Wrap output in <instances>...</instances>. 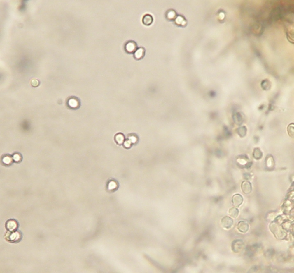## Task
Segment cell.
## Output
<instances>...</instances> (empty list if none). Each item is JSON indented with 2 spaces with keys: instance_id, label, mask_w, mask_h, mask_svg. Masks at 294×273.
<instances>
[{
  "instance_id": "1",
  "label": "cell",
  "mask_w": 294,
  "mask_h": 273,
  "mask_svg": "<svg viewBox=\"0 0 294 273\" xmlns=\"http://www.w3.org/2000/svg\"><path fill=\"white\" fill-rule=\"evenodd\" d=\"M5 237L6 240L9 242L18 243L22 238V234L18 231H16L14 232H8L6 234Z\"/></svg>"
},
{
  "instance_id": "2",
  "label": "cell",
  "mask_w": 294,
  "mask_h": 273,
  "mask_svg": "<svg viewBox=\"0 0 294 273\" xmlns=\"http://www.w3.org/2000/svg\"><path fill=\"white\" fill-rule=\"evenodd\" d=\"M80 100L75 96H71L68 98L67 100V106L70 109H78L80 107Z\"/></svg>"
},
{
  "instance_id": "3",
  "label": "cell",
  "mask_w": 294,
  "mask_h": 273,
  "mask_svg": "<svg viewBox=\"0 0 294 273\" xmlns=\"http://www.w3.org/2000/svg\"><path fill=\"white\" fill-rule=\"evenodd\" d=\"M137 44L136 42L133 40H129L127 42L124 46L125 51L129 54H134V53L137 49Z\"/></svg>"
},
{
  "instance_id": "4",
  "label": "cell",
  "mask_w": 294,
  "mask_h": 273,
  "mask_svg": "<svg viewBox=\"0 0 294 273\" xmlns=\"http://www.w3.org/2000/svg\"><path fill=\"white\" fill-rule=\"evenodd\" d=\"M119 187V184L114 179H110L108 181L106 184V190L107 191L110 193H114L116 191Z\"/></svg>"
},
{
  "instance_id": "5",
  "label": "cell",
  "mask_w": 294,
  "mask_h": 273,
  "mask_svg": "<svg viewBox=\"0 0 294 273\" xmlns=\"http://www.w3.org/2000/svg\"><path fill=\"white\" fill-rule=\"evenodd\" d=\"M6 229L9 232H14L17 231L18 227V222L13 219H10L7 221L5 225Z\"/></svg>"
},
{
  "instance_id": "6",
  "label": "cell",
  "mask_w": 294,
  "mask_h": 273,
  "mask_svg": "<svg viewBox=\"0 0 294 273\" xmlns=\"http://www.w3.org/2000/svg\"><path fill=\"white\" fill-rule=\"evenodd\" d=\"M146 55V50L144 47H141L139 48H137L136 51L133 54V57L134 58L137 60L139 61L142 59Z\"/></svg>"
},
{
  "instance_id": "7",
  "label": "cell",
  "mask_w": 294,
  "mask_h": 273,
  "mask_svg": "<svg viewBox=\"0 0 294 273\" xmlns=\"http://www.w3.org/2000/svg\"><path fill=\"white\" fill-rule=\"evenodd\" d=\"M233 221L232 219H231L229 217L226 216L224 217L221 220V224L222 226L226 229H229L232 227L233 225Z\"/></svg>"
},
{
  "instance_id": "8",
  "label": "cell",
  "mask_w": 294,
  "mask_h": 273,
  "mask_svg": "<svg viewBox=\"0 0 294 273\" xmlns=\"http://www.w3.org/2000/svg\"><path fill=\"white\" fill-rule=\"evenodd\" d=\"M241 189L242 192L245 194H248L251 193L252 190L251 183L248 181H244L242 182L241 184Z\"/></svg>"
},
{
  "instance_id": "9",
  "label": "cell",
  "mask_w": 294,
  "mask_h": 273,
  "mask_svg": "<svg viewBox=\"0 0 294 273\" xmlns=\"http://www.w3.org/2000/svg\"><path fill=\"white\" fill-rule=\"evenodd\" d=\"M243 202V198L241 195L237 194L233 196L232 203L235 207H239Z\"/></svg>"
},
{
  "instance_id": "10",
  "label": "cell",
  "mask_w": 294,
  "mask_h": 273,
  "mask_svg": "<svg viewBox=\"0 0 294 273\" xmlns=\"http://www.w3.org/2000/svg\"><path fill=\"white\" fill-rule=\"evenodd\" d=\"M114 140L117 145H123L124 141H125V138L124 134L121 133H118L117 134H116L114 137Z\"/></svg>"
},
{
  "instance_id": "11",
  "label": "cell",
  "mask_w": 294,
  "mask_h": 273,
  "mask_svg": "<svg viewBox=\"0 0 294 273\" xmlns=\"http://www.w3.org/2000/svg\"><path fill=\"white\" fill-rule=\"evenodd\" d=\"M238 229L242 233H246L249 229V224L244 221L239 222L237 226Z\"/></svg>"
},
{
  "instance_id": "12",
  "label": "cell",
  "mask_w": 294,
  "mask_h": 273,
  "mask_svg": "<svg viewBox=\"0 0 294 273\" xmlns=\"http://www.w3.org/2000/svg\"><path fill=\"white\" fill-rule=\"evenodd\" d=\"M127 140H128L132 144V145L137 144L139 140V137L135 133H130L128 134Z\"/></svg>"
},
{
  "instance_id": "13",
  "label": "cell",
  "mask_w": 294,
  "mask_h": 273,
  "mask_svg": "<svg viewBox=\"0 0 294 273\" xmlns=\"http://www.w3.org/2000/svg\"><path fill=\"white\" fill-rule=\"evenodd\" d=\"M153 21V17L150 15H149V14H147V15H144L143 18V23L147 26H149V25H151L152 24Z\"/></svg>"
},
{
  "instance_id": "14",
  "label": "cell",
  "mask_w": 294,
  "mask_h": 273,
  "mask_svg": "<svg viewBox=\"0 0 294 273\" xmlns=\"http://www.w3.org/2000/svg\"><path fill=\"white\" fill-rule=\"evenodd\" d=\"M165 16H166V18L167 20H168L169 21H172L175 18L176 12L174 10H172V9L169 10L167 12Z\"/></svg>"
},
{
  "instance_id": "15",
  "label": "cell",
  "mask_w": 294,
  "mask_h": 273,
  "mask_svg": "<svg viewBox=\"0 0 294 273\" xmlns=\"http://www.w3.org/2000/svg\"><path fill=\"white\" fill-rule=\"evenodd\" d=\"M253 155L256 160H260L262 157V152L259 148H255L253 150Z\"/></svg>"
},
{
  "instance_id": "16",
  "label": "cell",
  "mask_w": 294,
  "mask_h": 273,
  "mask_svg": "<svg viewBox=\"0 0 294 273\" xmlns=\"http://www.w3.org/2000/svg\"><path fill=\"white\" fill-rule=\"evenodd\" d=\"M13 161V160L12 157H10V156H5L2 159V163L5 165H10L12 163Z\"/></svg>"
},
{
  "instance_id": "17",
  "label": "cell",
  "mask_w": 294,
  "mask_h": 273,
  "mask_svg": "<svg viewBox=\"0 0 294 273\" xmlns=\"http://www.w3.org/2000/svg\"><path fill=\"white\" fill-rule=\"evenodd\" d=\"M229 214L233 217H237L238 216L239 214V210H238V209L236 208V207H232L231 208L229 211Z\"/></svg>"
},
{
  "instance_id": "18",
  "label": "cell",
  "mask_w": 294,
  "mask_h": 273,
  "mask_svg": "<svg viewBox=\"0 0 294 273\" xmlns=\"http://www.w3.org/2000/svg\"><path fill=\"white\" fill-rule=\"evenodd\" d=\"M246 128L245 127L243 126V127L239 128L238 134L241 137H244L246 135Z\"/></svg>"
},
{
  "instance_id": "19",
  "label": "cell",
  "mask_w": 294,
  "mask_h": 273,
  "mask_svg": "<svg viewBox=\"0 0 294 273\" xmlns=\"http://www.w3.org/2000/svg\"><path fill=\"white\" fill-rule=\"evenodd\" d=\"M12 159H13V161H15V162L18 163L19 162H21V160L22 159V157H21V156L20 155V154L17 153H15V154H13Z\"/></svg>"
},
{
  "instance_id": "20",
  "label": "cell",
  "mask_w": 294,
  "mask_h": 273,
  "mask_svg": "<svg viewBox=\"0 0 294 273\" xmlns=\"http://www.w3.org/2000/svg\"><path fill=\"white\" fill-rule=\"evenodd\" d=\"M123 145L126 149H129V148H130L132 147V144L128 140H125V141H124V144H123Z\"/></svg>"
},
{
  "instance_id": "21",
  "label": "cell",
  "mask_w": 294,
  "mask_h": 273,
  "mask_svg": "<svg viewBox=\"0 0 294 273\" xmlns=\"http://www.w3.org/2000/svg\"><path fill=\"white\" fill-rule=\"evenodd\" d=\"M288 130H290V131L288 132V134L289 135L291 136V137H293V135H294V127H293V124L291 125H289L288 126Z\"/></svg>"
}]
</instances>
